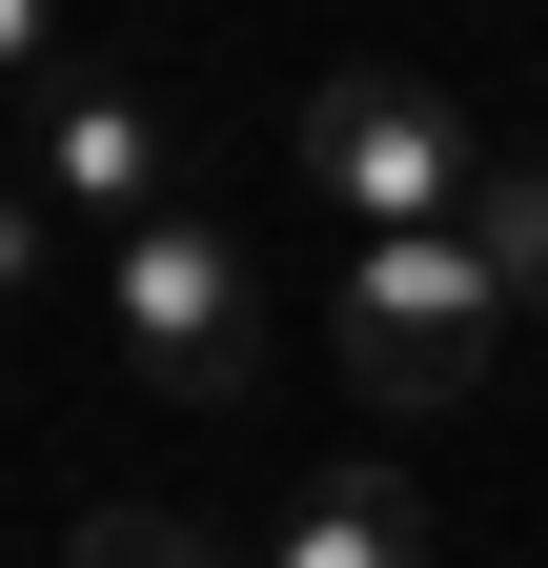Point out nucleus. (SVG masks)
Masks as SVG:
<instances>
[{"label": "nucleus", "mask_w": 548, "mask_h": 568, "mask_svg": "<svg viewBox=\"0 0 548 568\" xmlns=\"http://www.w3.org/2000/svg\"><path fill=\"white\" fill-rule=\"evenodd\" d=\"M325 325H346L366 406H467L488 345H508V284L467 264V224H427V244H325Z\"/></svg>", "instance_id": "1"}, {"label": "nucleus", "mask_w": 548, "mask_h": 568, "mask_svg": "<svg viewBox=\"0 0 548 568\" xmlns=\"http://www.w3.org/2000/svg\"><path fill=\"white\" fill-rule=\"evenodd\" d=\"M102 325H122V366H143L163 406H244V366H264V264L203 224V203H163V224L102 244Z\"/></svg>", "instance_id": "2"}, {"label": "nucleus", "mask_w": 548, "mask_h": 568, "mask_svg": "<svg viewBox=\"0 0 548 568\" xmlns=\"http://www.w3.org/2000/svg\"><path fill=\"white\" fill-rule=\"evenodd\" d=\"M305 203L346 244H427L488 203V163H467V122L427 82H386V61H346V82H305Z\"/></svg>", "instance_id": "3"}, {"label": "nucleus", "mask_w": 548, "mask_h": 568, "mask_svg": "<svg viewBox=\"0 0 548 568\" xmlns=\"http://www.w3.org/2000/svg\"><path fill=\"white\" fill-rule=\"evenodd\" d=\"M21 183H41V203H102V224H163V102L61 82V102H41V142H21Z\"/></svg>", "instance_id": "4"}, {"label": "nucleus", "mask_w": 548, "mask_h": 568, "mask_svg": "<svg viewBox=\"0 0 548 568\" xmlns=\"http://www.w3.org/2000/svg\"><path fill=\"white\" fill-rule=\"evenodd\" d=\"M264 568H427V508H406L386 467H325L305 508H285V548H264Z\"/></svg>", "instance_id": "5"}, {"label": "nucleus", "mask_w": 548, "mask_h": 568, "mask_svg": "<svg viewBox=\"0 0 548 568\" xmlns=\"http://www.w3.org/2000/svg\"><path fill=\"white\" fill-rule=\"evenodd\" d=\"M467 264H488L508 305H548V163H488V203H467Z\"/></svg>", "instance_id": "6"}, {"label": "nucleus", "mask_w": 548, "mask_h": 568, "mask_svg": "<svg viewBox=\"0 0 548 568\" xmlns=\"http://www.w3.org/2000/svg\"><path fill=\"white\" fill-rule=\"evenodd\" d=\"M61 568H224V528H203V508H82Z\"/></svg>", "instance_id": "7"}, {"label": "nucleus", "mask_w": 548, "mask_h": 568, "mask_svg": "<svg viewBox=\"0 0 548 568\" xmlns=\"http://www.w3.org/2000/svg\"><path fill=\"white\" fill-rule=\"evenodd\" d=\"M41 284H61V203H41V183H0V305H41Z\"/></svg>", "instance_id": "8"}, {"label": "nucleus", "mask_w": 548, "mask_h": 568, "mask_svg": "<svg viewBox=\"0 0 548 568\" xmlns=\"http://www.w3.org/2000/svg\"><path fill=\"white\" fill-rule=\"evenodd\" d=\"M0 102H61V0H0Z\"/></svg>", "instance_id": "9"}]
</instances>
